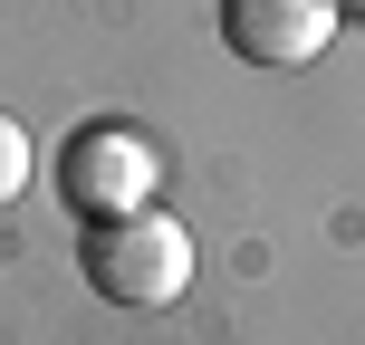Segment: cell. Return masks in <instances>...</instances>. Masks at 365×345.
<instances>
[{
	"label": "cell",
	"mask_w": 365,
	"mask_h": 345,
	"mask_svg": "<svg viewBox=\"0 0 365 345\" xmlns=\"http://www.w3.org/2000/svg\"><path fill=\"white\" fill-rule=\"evenodd\" d=\"M77 269L106 307H173L192 288V230L173 211H125V221H87Z\"/></svg>",
	"instance_id": "1"
},
{
	"label": "cell",
	"mask_w": 365,
	"mask_h": 345,
	"mask_svg": "<svg viewBox=\"0 0 365 345\" xmlns=\"http://www.w3.org/2000/svg\"><path fill=\"white\" fill-rule=\"evenodd\" d=\"M154 182H164V164H154V144L135 125H77L68 144H58V192H68L77 230H87V221L154 211Z\"/></svg>",
	"instance_id": "2"
},
{
	"label": "cell",
	"mask_w": 365,
	"mask_h": 345,
	"mask_svg": "<svg viewBox=\"0 0 365 345\" xmlns=\"http://www.w3.org/2000/svg\"><path fill=\"white\" fill-rule=\"evenodd\" d=\"M221 38L250 68H308L336 38V0H221Z\"/></svg>",
	"instance_id": "3"
},
{
	"label": "cell",
	"mask_w": 365,
	"mask_h": 345,
	"mask_svg": "<svg viewBox=\"0 0 365 345\" xmlns=\"http://www.w3.org/2000/svg\"><path fill=\"white\" fill-rule=\"evenodd\" d=\"M29 182V134H19V115H0V201Z\"/></svg>",
	"instance_id": "4"
},
{
	"label": "cell",
	"mask_w": 365,
	"mask_h": 345,
	"mask_svg": "<svg viewBox=\"0 0 365 345\" xmlns=\"http://www.w3.org/2000/svg\"><path fill=\"white\" fill-rule=\"evenodd\" d=\"M336 10H346V0H336Z\"/></svg>",
	"instance_id": "5"
}]
</instances>
